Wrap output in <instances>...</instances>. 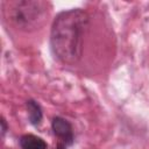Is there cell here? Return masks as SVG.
Instances as JSON below:
<instances>
[{
    "label": "cell",
    "mask_w": 149,
    "mask_h": 149,
    "mask_svg": "<svg viewBox=\"0 0 149 149\" xmlns=\"http://www.w3.org/2000/svg\"><path fill=\"white\" fill-rule=\"evenodd\" d=\"M88 22V14L80 8L63 10L56 15L50 31V47L59 62L76 64L80 59Z\"/></svg>",
    "instance_id": "6da1fadb"
},
{
    "label": "cell",
    "mask_w": 149,
    "mask_h": 149,
    "mask_svg": "<svg viewBox=\"0 0 149 149\" xmlns=\"http://www.w3.org/2000/svg\"><path fill=\"white\" fill-rule=\"evenodd\" d=\"M50 3L41 0H19L3 2L5 19L19 30L40 29L49 16Z\"/></svg>",
    "instance_id": "7a4b0ae2"
},
{
    "label": "cell",
    "mask_w": 149,
    "mask_h": 149,
    "mask_svg": "<svg viewBox=\"0 0 149 149\" xmlns=\"http://www.w3.org/2000/svg\"><path fill=\"white\" fill-rule=\"evenodd\" d=\"M51 129L54 134L59 139V142L65 146H71L74 141V134L72 125L62 116H54L51 120Z\"/></svg>",
    "instance_id": "3957f363"
},
{
    "label": "cell",
    "mask_w": 149,
    "mask_h": 149,
    "mask_svg": "<svg viewBox=\"0 0 149 149\" xmlns=\"http://www.w3.org/2000/svg\"><path fill=\"white\" fill-rule=\"evenodd\" d=\"M26 108H27L29 122L35 127L40 126L43 120V112H42L41 105L36 100L29 99L26 101Z\"/></svg>",
    "instance_id": "277c9868"
},
{
    "label": "cell",
    "mask_w": 149,
    "mask_h": 149,
    "mask_svg": "<svg viewBox=\"0 0 149 149\" xmlns=\"http://www.w3.org/2000/svg\"><path fill=\"white\" fill-rule=\"evenodd\" d=\"M21 149H47L48 144L47 142L34 134H24L19 140Z\"/></svg>",
    "instance_id": "5b68a950"
},
{
    "label": "cell",
    "mask_w": 149,
    "mask_h": 149,
    "mask_svg": "<svg viewBox=\"0 0 149 149\" xmlns=\"http://www.w3.org/2000/svg\"><path fill=\"white\" fill-rule=\"evenodd\" d=\"M0 125H1V136L3 137V136H5V134H6V132H7V129H8L7 122H6V120H5V118H3V116H1Z\"/></svg>",
    "instance_id": "8992f818"
},
{
    "label": "cell",
    "mask_w": 149,
    "mask_h": 149,
    "mask_svg": "<svg viewBox=\"0 0 149 149\" xmlns=\"http://www.w3.org/2000/svg\"><path fill=\"white\" fill-rule=\"evenodd\" d=\"M55 149H66V146L64 143H62V142H58V144L56 146Z\"/></svg>",
    "instance_id": "52a82bcc"
}]
</instances>
